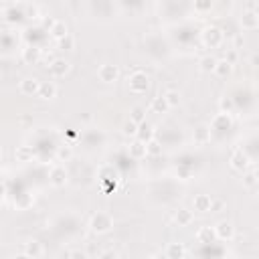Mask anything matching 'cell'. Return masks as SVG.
Masks as SVG:
<instances>
[{"instance_id":"obj_1","label":"cell","mask_w":259,"mask_h":259,"mask_svg":"<svg viewBox=\"0 0 259 259\" xmlns=\"http://www.w3.org/2000/svg\"><path fill=\"white\" fill-rule=\"evenodd\" d=\"M113 229V217L107 210H97L89 219V231L95 235H107Z\"/></svg>"},{"instance_id":"obj_2","label":"cell","mask_w":259,"mask_h":259,"mask_svg":"<svg viewBox=\"0 0 259 259\" xmlns=\"http://www.w3.org/2000/svg\"><path fill=\"white\" fill-rule=\"evenodd\" d=\"M200 40L206 49H221L223 42H225V32L217 24H206L200 30Z\"/></svg>"},{"instance_id":"obj_3","label":"cell","mask_w":259,"mask_h":259,"mask_svg":"<svg viewBox=\"0 0 259 259\" xmlns=\"http://www.w3.org/2000/svg\"><path fill=\"white\" fill-rule=\"evenodd\" d=\"M148 87H150V77H148L144 71L136 69V71L127 77V89H130L132 93L142 95V93H146V91H148Z\"/></svg>"},{"instance_id":"obj_4","label":"cell","mask_w":259,"mask_h":259,"mask_svg":"<svg viewBox=\"0 0 259 259\" xmlns=\"http://www.w3.org/2000/svg\"><path fill=\"white\" fill-rule=\"evenodd\" d=\"M251 164H253V160L247 156V152L243 150V148H237L233 154H231V158H229V166L235 170V172H247L249 168H251Z\"/></svg>"},{"instance_id":"obj_5","label":"cell","mask_w":259,"mask_h":259,"mask_svg":"<svg viewBox=\"0 0 259 259\" xmlns=\"http://www.w3.org/2000/svg\"><path fill=\"white\" fill-rule=\"evenodd\" d=\"M97 79H99L101 83H105V85L115 83V81L119 79V67L113 65V63H103V65H99V69H97Z\"/></svg>"},{"instance_id":"obj_6","label":"cell","mask_w":259,"mask_h":259,"mask_svg":"<svg viewBox=\"0 0 259 259\" xmlns=\"http://www.w3.org/2000/svg\"><path fill=\"white\" fill-rule=\"evenodd\" d=\"M49 182H51L53 186H57V188L65 186V184L69 182V170H67V166H65V164H55V166L49 170Z\"/></svg>"},{"instance_id":"obj_7","label":"cell","mask_w":259,"mask_h":259,"mask_svg":"<svg viewBox=\"0 0 259 259\" xmlns=\"http://www.w3.org/2000/svg\"><path fill=\"white\" fill-rule=\"evenodd\" d=\"M49 36L55 38L57 42L63 40L65 36H69V24H67L65 20H61V18L49 20Z\"/></svg>"},{"instance_id":"obj_8","label":"cell","mask_w":259,"mask_h":259,"mask_svg":"<svg viewBox=\"0 0 259 259\" xmlns=\"http://www.w3.org/2000/svg\"><path fill=\"white\" fill-rule=\"evenodd\" d=\"M212 231H214V239L217 241H231L233 237H235V225L231 223V221H219L214 227H212Z\"/></svg>"},{"instance_id":"obj_9","label":"cell","mask_w":259,"mask_h":259,"mask_svg":"<svg viewBox=\"0 0 259 259\" xmlns=\"http://www.w3.org/2000/svg\"><path fill=\"white\" fill-rule=\"evenodd\" d=\"M69 71H71V63L67 59H53L49 63V73L55 79H63L65 75H69Z\"/></svg>"},{"instance_id":"obj_10","label":"cell","mask_w":259,"mask_h":259,"mask_svg":"<svg viewBox=\"0 0 259 259\" xmlns=\"http://www.w3.org/2000/svg\"><path fill=\"white\" fill-rule=\"evenodd\" d=\"M210 134L212 132H229L231 127H233V115H229V113H217L214 117H212V121H210Z\"/></svg>"},{"instance_id":"obj_11","label":"cell","mask_w":259,"mask_h":259,"mask_svg":"<svg viewBox=\"0 0 259 259\" xmlns=\"http://www.w3.org/2000/svg\"><path fill=\"white\" fill-rule=\"evenodd\" d=\"M239 24L243 30H257L259 28V12L255 10H243V14L239 16Z\"/></svg>"},{"instance_id":"obj_12","label":"cell","mask_w":259,"mask_h":259,"mask_svg":"<svg viewBox=\"0 0 259 259\" xmlns=\"http://www.w3.org/2000/svg\"><path fill=\"white\" fill-rule=\"evenodd\" d=\"M172 221H174V225H178V227H190L192 221H194V212H192L190 208L180 206V208H176V210L172 212Z\"/></svg>"},{"instance_id":"obj_13","label":"cell","mask_w":259,"mask_h":259,"mask_svg":"<svg viewBox=\"0 0 259 259\" xmlns=\"http://www.w3.org/2000/svg\"><path fill=\"white\" fill-rule=\"evenodd\" d=\"M186 257V245L180 241H172L164 249V259H184Z\"/></svg>"},{"instance_id":"obj_14","label":"cell","mask_w":259,"mask_h":259,"mask_svg":"<svg viewBox=\"0 0 259 259\" xmlns=\"http://www.w3.org/2000/svg\"><path fill=\"white\" fill-rule=\"evenodd\" d=\"M38 87H40V79H38V77H24V79L18 83L20 93H22V95H28V97L36 95V93H38Z\"/></svg>"},{"instance_id":"obj_15","label":"cell","mask_w":259,"mask_h":259,"mask_svg":"<svg viewBox=\"0 0 259 259\" xmlns=\"http://www.w3.org/2000/svg\"><path fill=\"white\" fill-rule=\"evenodd\" d=\"M36 97L42 99V101H53L57 97V85H55V81H40V87H38Z\"/></svg>"},{"instance_id":"obj_16","label":"cell","mask_w":259,"mask_h":259,"mask_svg":"<svg viewBox=\"0 0 259 259\" xmlns=\"http://www.w3.org/2000/svg\"><path fill=\"white\" fill-rule=\"evenodd\" d=\"M20 57H22V61H24L26 65H36V63L40 61V47H36V45H26V47L22 49Z\"/></svg>"},{"instance_id":"obj_17","label":"cell","mask_w":259,"mask_h":259,"mask_svg":"<svg viewBox=\"0 0 259 259\" xmlns=\"http://www.w3.org/2000/svg\"><path fill=\"white\" fill-rule=\"evenodd\" d=\"M136 138H138L140 142L148 144L150 140L156 138V127H154L150 121H142V123H138V134H136Z\"/></svg>"},{"instance_id":"obj_18","label":"cell","mask_w":259,"mask_h":259,"mask_svg":"<svg viewBox=\"0 0 259 259\" xmlns=\"http://www.w3.org/2000/svg\"><path fill=\"white\" fill-rule=\"evenodd\" d=\"M192 208L196 212H210L212 208V196L210 194H196L192 200Z\"/></svg>"},{"instance_id":"obj_19","label":"cell","mask_w":259,"mask_h":259,"mask_svg":"<svg viewBox=\"0 0 259 259\" xmlns=\"http://www.w3.org/2000/svg\"><path fill=\"white\" fill-rule=\"evenodd\" d=\"M42 243L40 241H36V239H28L26 243H24V255H28L30 259H38L40 255H42Z\"/></svg>"},{"instance_id":"obj_20","label":"cell","mask_w":259,"mask_h":259,"mask_svg":"<svg viewBox=\"0 0 259 259\" xmlns=\"http://www.w3.org/2000/svg\"><path fill=\"white\" fill-rule=\"evenodd\" d=\"M210 127L206 125V123H202V125H198L196 130H194V134H192V140H194V144H198V146H204V144H208L210 142Z\"/></svg>"},{"instance_id":"obj_21","label":"cell","mask_w":259,"mask_h":259,"mask_svg":"<svg viewBox=\"0 0 259 259\" xmlns=\"http://www.w3.org/2000/svg\"><path fill=\"white\" fill-rule=\"evenodd\" d=\"M127 154H130L134 160H142V158H146V144L140 142L138 138H134V140L130 142V146H127Z\"/></svg>"},{"instance_id":"obj_22","label":"cell","mask_w":259,"mask_h":259,"mask_svg":"<svg viewBox=\"0 0 259 259\" xmlns=\"http://www.w3.org/2000/svg\"><path fill=\"white\" fill-rule=\"evenodd\" d=\"M14 160L20 162V164H28L34 160V150L30 146H18L14 150Z\"/></svg>"},{"instance_id":"obj_23","label":"cell","mask_w":259,"mask_h":259,"mask_svg":"<svg viewBox=\"0 0 259 259\" xmlns=\"http://www.w3.org/2000/svg\"><path fill=\"white\" fill-rule=\"evenodd\" d=\"M233 69H235V65H231L229 61H225V59H217V65H214V71H212V73H214L219 79H227V77H231Z\"/></svg>"},{"instance_id":"obj_24","label":"cell","mask_w":259,"mask_h":259,"mask_svg":"<svg viewBox=\"0 0 259 259\" xmlns=\"http://www.w3.org/2000/svg\"><path fill=\"white\" fill-rule=\"evenodd\" d=\"M196 241H198V243H202V245L214 243L217 239H214V231H212V227H208V225H202V227L196 231Z\"/></svg>"},{"instance_id":"obj_25","label":"cell","mask_w":259,"mask_h":259,"mask_svg":"<svg viewBox=\"0 0 259 259\" xmlns=\"http://www.w3.org/2000/svg\"><path fill=\"white\" fill-rule=\"evenodd\" d=\"M190 8H192V12H194V14H198V16H204V14L212 12L214 4H212L210 0H198V2H192V4H190Z\"/></svg>"},{"instance_id":"obj_26","label":"cell","mask_w":259,"mask_h":259,"mask_svg":"<svg viewBox=\"0 0 259 259\" xmlns=\"http://www.w3.org/2000/svg\"><path fill=\"white\" fill-rule=\"evenodd\" d=\"M170 107H168V103H166V99L162 97V95H156V97H152V101H150V111H154V113H166Z\"/></svg>"},{"instance_id":"obj_27","label":"cell","mask_w":259,"mask_h":259,"mask_svg":"<svg viewBox=\"0 0 259 259\" xmlns=\"http://www.w3.org/2000/svg\"><path fill=\"white\" fill-rule=\"evenodd\" d=\"M214 65H217V57H212V55H204L198 61V69L202 73H212L214 71Z\"/></svg>"},{"instance_id":"obj_28","label":"cell","mask_w":259,"mask_h":259,"mask_svg":"<svg viewBox=\"0 0 259 259\" xmlns=\"http://www.w3.org/2000/svg\"><path fill=\"white\" fill-rule=\"evenodd\" d=\"M162 97L166 99V103H168V107H170V109L180 105V93H178L176 89H168V91H164V93H162Z\"/></svg>"},{"instance_id":"obj_29","label":"cell","mask_w":259,"mask_h":259,"mask_svg":"<svg viewBox=\"0 0 259 259\" xmlns=\"http://www.w3.org/2000/svg\"><path fill=\"white\" fill-rule=\"evenodd\" d=\"M219 109H221V113H229V115H233L235 113V101H233V97H221L219 99Z\"/></svg>"},{"instance_id":"obj_30","label":"cell","mask_w":259,"mask_h":259,"mask_svg":"<svg viewBox=\"0 0 259 259\" xmlns=\"http://www.w3.org/2000/svg\"><path fill=\"white\" fill-rule=\"evenodd\" d=\"M130 121H134V123L146 121V109H144L142 105H134V107L130 109Z\"/></svg>"},{"instance_id":"obj_31","label":"cell","mask_w":259,"mask_h":259,"mask_svg":"<svg viewBox=\"0 0 259 259\" xmlns=\"http://www.w3.org/2000/svg\"><path fill=\"white\" fill-rule=\"evenodd\" d=\"M257 170H253V168H249L247 172H243V186L245 188H255L257 186Z\"/></svg>"},{"instance_id":"obj_32","label":"cell","mask_w":259,"mask_h":259,"mask_svg":"<svg viewBox=\"0 0 259 259\" xmlns=\"http://www.w3.org/2000/svg\"><path fill=\"white\" fill-rule=\"evenodd\" d=\"M22 14L26 16V18H32V20H36V18H40V8H38V4H22Z\"/></svg>"},{"instance_id":"obj_33","label":"cell","mask_w":259,"mask_h":259,"mask_svg":"<svg viewBox=\"0 0 259 259\" xmlns=\"http://www.w3.org/2000/svg\"><path fill=\"white\" fill-rule=\"evenodd\" d=\"M73 148L69 146V144H65V146H59V150H57V160L63 164V162H69L71 158H73Z\"/></svg>"},{"instance_id":"obj_34","label":"cell","mask_w":259,"mask_h":259,"mask_svg":"<svg viewBox=\"0 0 259 259\" xmlns=\"http://www.w3.org/2000/svg\"><path fill=\"white\" fill-rule=\"evenodd\" d=\"M162 154V142H158L156 138L150 140L146 144V156H160Z\"/></svg>"},{"instance_id":"obj_35","label":"cell","mask_w":259,"mask_h":259,"mask_svg":"<svg viewBox=\"0 0 259 259\" xmlns=\"http://www.w3.org/2000/svg\"><path fill=\"white\" fill-rule=\"evenodd\" d=\"M121 134L123 136H127V138H136V134H138V123H134V121H123V125H121Z\"/></svg>"},{"instance_id":"obj_36","label":"cell","mask_w":259,"mask_h":259,"mask_svg":"<svg viewBox=\"0 0 259 259\" xmlns=\"http://www.w3.org/2000/svg\"><path fill=\"white\" fill-rule=\"evenodd\" d=\"M57 45H59V49H63V51H73V49H75V40H73V36H71V34H69V36H65L63 40H59Z\"/></svg>"},{"instance_id":"obj_37","label":"cell","mask_w":259,"mask_h":259,"mask_svg":"<svg viewBox=\"0 0 259 259\" xmlns=\"http://www.w3.org/2000/svg\"><path fill=\"white\" fill-rule=\"evenodd\" d=\"M97 259H119V253L117 251H113V249H105V251H101L99 253V257Z\"/></svg>"},{"instance_id":"obj_38","label":"cell","mask_w":259,"mask_h":259,"mask_svg":"<svg viewBox=\"0 0 259 259\" xmlns=\"http://www.w3.org/2000/svg\"><path fill=\"white\" fill-rule=\"evenodd\" d=\"M67 259H89V257H87V253H85V251L75 249V251H71V253H69V257H67Z\"/></svg>"},{"instance_id":"obj_39","label":"cell","mask_w":259,"mask_h":259,"mask_svg":"<svg viewBox=\"0 0 259 259\" xmlns=\"http://www.w3.org/2000/svg\"><path fill=\"white\" fill-rule=\"evenodd\" d=\"M237 59H239V55H237V51H235V49L227 51V57H225V61H229L231 65H235V63H237Z\"/></svg>"},{"instance_id":"obj_40","label":"cell","mask_w":259,"mask_h":259,"mask_svg":"<svg viewBox=\"0 0 259 259\" xmlns=\"http://www.w3.org/2000/svg\"><path fill=\"white\" fill-rule=\"evenodd\" d=\"M12 259H30V257H28V255H24V253H16Z\"/></svg>"},{"instance_id":"obj_41","label":"cell","mask_w":259,"mask_h":259,"mask_svg":"<svg viewBox=\"0 0 259 259\" xmlns=\"http://www.w3.org/2000/svg\"><path fill=\"white\" fill-rule=\"evenodd\" d=\"M148 259H162V257H160V255H150Z\"/></svg>"},{"instance_id":"obj_42","label":"cell","mask_w":259,"mask_h":259,"mask_svg":"<svg viewBox=\"0 0 259 259\" xmlns=\"http://www.w3.org/2000/svg\"><path fill=\"white\" fill-rule=\"evenodd\" d=\"M0 160H2V146H0Z\"/></svg>"}]
</instances>
